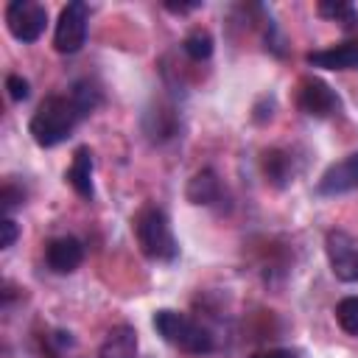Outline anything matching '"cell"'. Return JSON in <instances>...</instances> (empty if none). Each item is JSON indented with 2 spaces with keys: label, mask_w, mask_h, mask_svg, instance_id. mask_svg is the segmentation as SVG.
<instances>
[{
  "label": "cell",
  "mask_w": 358,
  "mask_h": 358,
  "mask_svg": "<svg viewBox=\"0 0 358 358\" xmlns=\"http://www.w3.org/2000/svg\"><path fill=\"white\" fill-rule=\"evenodd\" d=\"M213 48H215V42H213V34L207 28H193L182 39V50L190 62H207L213 56Z\"/></svg>",
  "instance_id": "obj_16"
},
{
  "label": "cell",
  "mask_w": 358,
  "mask_h": 358,
  "mask_svg": "<svg viewBox=\"0 0 358 358\" xmlns=\"http://www.w3.org/2000/svg\"><path fill=\"white\" fill-rule=\"evenodd\" d=\"M6 90H8V98L11 101H25L28 95H31V84H28V78H22V76H17V73H8L6 76Z\"/></svg>",
  "instance_id": "obj_20"
},
{
  "label": "cell",
  "mask_w": 358,
  "mask_h": 358,
  "mask_svg": "<svg viewBox=\"0 0 358 358\" xmlns=\"http://www.w3.org/2000/svg\"><path fill=\"white\" fill-rule=\"evenodd\" d=\"M333 313H336L338 327H341L347 336H355V338H358V294L338 299Z\"/></svg>",
  "instance_id": "obj_19"
},
{
  "label": "cell",
  "mask_w": 358,
  "mask_h": 358,
  "mask_svg": "<svg viewBox=\"0 0 358 358\" xmlns=\"http://www.w3.org/2000/svg\"><path fill=\"white\" fill-rule=\"evenodd\" d=\"M3 17H6L8 34L22 45L36 42L48 28V8L36 0H11Z\"/></svg>",
  "instance_id": "obj_6"
},
{
  "label": "cell",
  "mask_w": 358,
  "mask_h": 358,
  "mask_svg": "<svg viewBox=\"0 0 358 358\" xmlns=\"http://www.w3.org/2000/svg\"><path fill=\"white\" fill-rule=\"evenodd\" d=\"M143 129H145V134H148L151 143H165V140L176 137V131H179L176 109L173 106H165V103H157L154 109L145 112Z\"/></svg>",
  "instance_id": "obj_14"
},
{
  "label": "cell",
  "mask_w": 358,
  "mask_h": 358,
  "mask_svg": "<svg viewBox=\"0 0 358 358\" xmlns=\"http://www.w3.org/2000/svg\"><path fill=\"white\" fill-rule=\"evenodd\" d=\"M358 187V154H347L344 159L327 165V171L316 182L319 196H341Z\"/></svg>",
  "instance_id": "obj_8"
},
{
  "label": "cell",
  "mask_w": 358,
  "mask_h": 358,
  "mask_svg": "<svg viewBox=\"0 0 358 358\" xmlns=\"http://www.w3.org/2000/svg\"><path fill=\"white\" fill-rule=\"evenodd\" d=\"M84 260V243L73 235H59L45 243V263L53 274H73Z\"/></svg>",
  "instance_id": "obj_9"
},
{
  "label": "cell",
  "mask_w": 358,
  "mask_h": 358,
  "mask_svg": "<svg viewBox=\"0 0 358 358\" xmlns=\"http://www.w3.org/2000/svg\"><path fill=\"white\" fill-rule=\"evenodd\" d=\"M81 120H84V115L76 106V101L70 98V92H64V95H48L36 106V112L31 115L28 134L34 137V143L39 148H53V145L64 143Z\"/></svg>",
  "instance_id": "obj_1"
},
{
  "label": "cell",
  "mask_w": 358,
  "mask_h": 358,
  "mask_svg": "<svg viewBox=\"0 0 358 358\" xmlns=\"http://www.w3.org/2000/svg\"><path fill=\"white\" fill-rule=\"evenodd\" d=\"M25 199V190L22 187H17L11 179H6V185H3V193H0V201H3V210H6V215L20 204Z\"/></svg>",
  "instance_id": "obj_22"
},
{
  "label": "cell",
  "mask_w": 358,
  "mask_h": 358,
  "mask_svg": "<svg viewBox=\"0 0 358 358\" xmlns=\"http://www.w3.org/2000/svg\"><path fill=\"white\" fill-rule=\"evenodd\" d=\"M165 8L173 11V14H187V11L201 8V3H199V0H196V3H165Z\"/></svg>",
  "instance_id": "obj_25"
},
{
  "label": "cell",
  "mask_w": 358,
  "mask_h": 358,
  "mask_svg": "<svg viewBox=\"0 0 358 358\" xmlns=\"http://www.w3.org/2000/svg\"><path fill=\"white\" fill-rule=\"evenodd\" d=\"M305 62L310 67H322V70H336V73H344V70H358V39L352 42H338V45H330V48H322V50H310L305 53Z\"/></svg>",
  "instance_id": "obj_10"
},
{
  "label": "cell",
  "mask_w": 358,
  "mask_h": 358,
  "mask_svg": "<svg viewBox=\"0 0 358 358\" xmlns=\"http://www.w3.org/2000/svg\"><path fill=\"white\" fill-rule=\"evenodd\" d=\"M67 92H70V98L76 101V106L81 109V115H84V117H90V115L98 109V103H101V90H98L92 81H87V78L76 81Z\"/></svg>",
  "instance_id": "obj_18"
},
{
  "label": "cell",
  "mask_w": 358,
  "mask_h": 358,
  "mask_svg": "<svg viewBox=\"0 0 358 358\" xmlns=\"http://www.w3.org/2000/svg\"><path fill=\"white\" fill-rule=\"evenodd\" d=\"M45 344H48V355H50V358H59L64 350L73 347V338H70V333H64V330H53V333L45 336Z\"/></svg>",
  "instance_id": "obj_21"
},
{
  "label": "cell",
  "mask_w": 358,
  "mask_h": 358,
  "mask_svg": "<svg viewBox=\"0 0 358 358\" xmlns=\"http://www.w3.org/2000/svg\"><path fill=\"white\" fill-rule=\"evenodd\" d=\"M0 229H3V235H0V249H11V246H14V241H17V235H20L17 221H14L11 215H3Z\"/></svg>",
  "instance_id": "obj_23"
},
{
  "label": "cell",
  "mask_w": 358,
  "mask_h": 358,
  "mask_svg": "<svg viewBox=\"0 0 358 358\" xmlns=\"http://www.w3.org/2000/svg\"><path fill=\"white\" fill-rule=\"evenodd\" d=\"M324 255L336 280L358 282V238H352L347 229H330L324 235Z\"/></svg>",
  "instance_id": "obj_7"
},
{
  "label": "cell",
  "mask_w": 358,
  "mask_h": 358,
  "mask_svg": "<svg viewBox=\"0 0 358 358\" xmlns=\"http://www.w3.org/2000/svg\"><path fill=\"white\" fill-rule=\"evenodd\" d=\"M87 28H90V8L81 0L67 3L59 11L56 28H53V48L64 56H73L84 48L87 42Z\"/></svg>",
  "instance_id": "obj_4"
},
{
  "label": "cell",
  "mask_w": 358,
  "mask_h": 358,
  "mask_svg": "<svg viewBox=\"0 0 358 358\" xmlns=\"http://www.w3.org/2000/svg\"><path fill=\"white\" fill-rule=\"evenodd\" d=\"M249 358H299V352H296V350H288V347H274V350L252 352Z\"/></svg>",
  "instance_id": "obj_24"
},
{
  "label": "cell",
  "mask_w": 358,
  "mask_h": 358,
  "mask_svg": "<svg viewBox=\"0 0 358 358\" xmlns=\"http://www.w3.org/2000/svg\"><path fill=\"white\" fill-rule=\"evenodd\" d=\"M316 14L330 20V22H338L341 28H358V8L352 3H341V0H330V3H319L316 6Z\"/></svg>",
  "instance_id": "obj_17"
},
{
  "label": "cell",
  "mask_w": 358,
  "mask_h": 358,
  "mask_svg": "<svg viewBox=\"0 0 358 358\" xmlns=\"http://www.w3.org/2000/svg\"><path fill=\"white\" fill-rule=\"evenodd\" d=\"M64 179H67V185L76 190L78 199L92 201L95 187H92V151H90V145H78V148L73 151V162H70Z\"/></svg>",
  "instance_id": "obj_11"
},
{
  "label": "cell",
  "mask_w": 358,
  "mask_h": 358,
  "mask_svg": "<svg viewBox=\"0 0 358 358\" xmlns=\"http://www.w3.org/2000/svg\"><path fill=\"white\" fill-rule=\"evenodd\" d=\"M131 229H134V238H137V246L140 252L154 260V263H171L179 257V243L173 238V229H171V221L165 215V210L148 204L143 207L134 221H131Z\"/></svg>",
  "instance_id": "obj_3"
},
{
  "label": "cell",
  "mask_w": 358,
  "mask_h": 358,
  "mask_svg": "<svg viewBox=\"0 0 358 358\" xmlns=\"http://www.w3.org/2000/svg\"><path fill=\"white\" fill-rule=\"evenodd\" d=\"M185 196L190 204H199V207H213L221 201L224 196V187H221V179L213 168H201L190 176L187 187H185Z\"/></svg>",
  "instance_id": "obj_12"
},
{
  "label": "cell",
  "mask_w": 358,
  "mask_h": 358,
  "mask_svg": "<svg viewBox=\"0 0 358 358\" xmlns=\"http://www.w3.org/2000/svg\"><path fill=\"white\" fill-rule=\"evenodd\" d=\"M98 358H137V330L131 324L112 327L98 347Z\"/></svg>",
  "instance_id": "obj_15"
},
{
  "label": "cell",
  "mask_w": 358,
  "mask_h": 358,
  "mask_svg": "<svg viewBox=\"0 0 358 358\" xmlns=\"http://www.w3.org/2000/svg\"><path fill=\"white\" fill-rule=\"evenodd\" d=\"M260 171H263V176H266L268 185L285 187V185L294 182V173H296L294 154L285 151V148H266L260 154Z\"/></svg>",
  "instance_id": "obj_13"
},
{
  "label": "cell",
  "mask_w": 358,
  "mask_h": 358,
  "mask_svg": "<svg viewBox=\"0 0 358 358\" xmlns=\"http://www.w3.org/2000/svg\"><path fill=\"white\" fill-rule=\"evenodd\" d=\"M157 336H162V341H168L171 347L187 352V355H207L215 350V338L213 333L199 324L193 316L187 313H179V310H171V308H162L154 313L151 319Z\"/></svg>",
  "instance_id": "obj_2"
},
{
  "label": "cell",
  "mask_w": 358,
  "mask_h": 358,
  "mask_svg": "<svg viewBox=\"0 0 358 358\" xmlns=\"http://www.w3.org/2000/svg\"><path fill=\"white\" fill-rule=\"evenodd\" d=\"M296 106L302 115L327 120L341 112V98L338 92L319 76H302L296 84Z\"/></svg>",
  "instance_id": "obj_5"
}]
</instances>
